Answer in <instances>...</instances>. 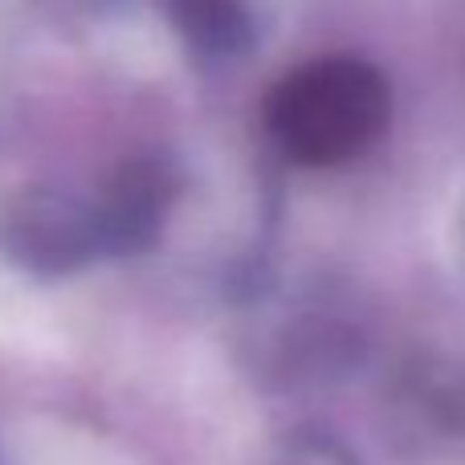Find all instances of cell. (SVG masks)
<instances>
[{
    "mask_svg": "<svg viewBox=\"0 0 465 465\" xmlns=\"http://www.w3.org/2000/svg\"><path fill=\"white\" fill-rule=\"evenodd\" d=\"M265 111L273 139L298 163H339L380 135L388 86L368 62L322 57L282 78Z\"/></svg>",
    "mask_w": 465,
    "mask_h": 465,
    "instance_id": "obj_1",
    "label": "cell"
}]
</instances>
